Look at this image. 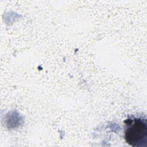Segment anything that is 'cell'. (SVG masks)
<instances>
[{
    "label": "cell",
    "instance_id": "obj_1",
    "mask_svg": "<svg viewBox=\"0 0 147 147\" xmlns=\"http://www.w3.org/2000/svg\"><path fill=\"white\" fill-rule=\"evenodd\" d=\"M124 138L130 146H147V122L142 117L130 116L124 121Z\"/></svg>",
    "mask_w": 147,
    "mask_h": 147
}]
</instances>
